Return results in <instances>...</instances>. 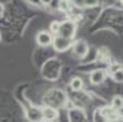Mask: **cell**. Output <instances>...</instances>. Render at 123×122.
I'll return each instance as SVG.
<instances>
[{
    "label": "cell",
    "mask_w": 123,
    "mask_h": 122,
    "mask_svg": "<svg viewBox=\"0 0 123 122\" xmlns=\"http://www.w3.org/2000/svg\"><path fill=\"white\" fill-rule=\"evenodd\" d=\"M75 33H76V23L72 19H67L60 23V31H58L57 36L71 41L75 37Z\"/></svg>",
    "instance_id": "cell-1"
},
{
    "label": "cell",
    "mask_w": 123,
    "mask_h": 122,
    "mask_svg": "<svg viewBox=\"0 0 123 122\" xmlns=\"http://www.w3.org/2000/svg\"><path fill=\"white\" fill-rule=\"evenodd\" d=\"M53 37L55 36L49 32V31H41V32H38V34L36 36V41H37V43L39 46L47 47L49 45H52Z\"/></svg>",
    "instance_id": "cell-2"
},
{
    "label": "cell",
    "mask_w": 123,
    "mask_h": 122,
    "mask_svg": "<svg viewBox=\"0 0 123 122\" xmlns=\"http://www.w3.org/2000/svg\"><path fill=\"white\" fill-rule=\"evenodd\" d=\"M52 46L56 51H60L63 52L66 50H69L72 46V42L70 39H66V38H62L60 36H55L53 37V42H52Z\"/></svg>",
    "instance_id": "cell-3"
},
{
    "label": "cell",
    "mask_w": 123,
    "mask_h": 122,
    "mask_svg": "<svg viewBox=\"0 0 123 122\" xmlns=\"http://www.w3.org/2000/svg\"><path fill=\"white\" fill-rule=\"evenodd\" d=\"M107 76H108V71L107 70L97 69V70H94L93 73H90L89 80H90V83H92L93 85H99V84H102L103 81L107 79Z\"/></svg>",
    "instance_id": "cell-4"
},
{
    "label": "cell",
    "mask_w": 123,
    "mask_h": 122,
    "mask_svg": "<svg viewBox=\"0 0 123 122\" xmlns=\"http://www.w3.org/2000/svg\"><path fill=\"white\" fill-rule=\"evenodd\" d=\"M72 51H74L75 56H77L79 58H83L86 56V53L89 51V46L85 41L80 39V41H76V42L72 45Z\"/></svg>",
    "instance_id": "cell-5"
},
{
    "label": "cell",
    "mask_w": 123,
    "mask_h": 122,
    "mask_svg": "<svg viewBox=\"0 0 123 122\" xmlns=\"http://www.w3.org/2000/svg\"><path fill=\"white\" fill-rule=\"evenodd\" d=\"M58 117V112L56 108H53V107H43L42 108V120L43 121H46V122H52L55 121Z\"/></svg>",
    "instance_id": "cell-6"
},
{
    "label": "cell",
    "mask_w": 123,
    "mask_h": 122,
    "mask_svg": "<svg viewBox=\"0 0 123 122\" xmlns=\"http://www.w3.org/2000/svg\"><path fill=\"white\" fill-rule=\"evenodd\" d=\"M84 87V81L81 78H79V76H76V78H72V80L70 81V88L74 90V92H79V90H81Z\"/></svg>",
    "instance_id": "cell-7"
},
{
    "label": "cell",
    "mask_w": 123,
    "mask_h": 122,
    "mask_svg": "<svg viewBox=\"0 0 123 122\" xmlns=\"http://www.w3.org/2000/svg\"><path fill=\"white\" fill-rule=\"evenodd\" d=\"M111 107L116 111H121L123 108V98L121 96H114L112 98V102H111Z\"/></svg>",
    "instance_id": "cell-8"
},
{
    "label": "cell",
    "mask_w": 123,
    "mask_h": 122,
    "mask_svg": "<svg viewBox=\"0 0 123 122\" xmlns=\"http://www.w3.org/2000/svg\"><path fill=\"white\" fill-rule=\"evenodd\" d=\"M112 79L117 83H123V67H121L119 70H117L112 74Z\"/></svg>",
    "instance_id": "cell-9"
},
{
    "label": "cell",
    "mask_w": 123,
    "mask_h": 122,
    "mask_svg": "<svg viewBox=\"0 0 123 122\" xmlns=\"http://www.w3.org/2000/svg\"><path fill=\"white\" fill-rule=\"evenodd\" d=\"M60 23L61 22H58V20H53L52 23L49 24V32H51L53 36L58 34V31H60Z\"/></svg>",
    "instance_id": "cell-10"
},
{
    "label": "cell",
    "mask_w": 123,
    "mask_h": 122,
    "mask_svg": "<svg viewBox=\"0 0 123 122\" xmlns=\"http://www.w3.org/2000/svg\"><path fill=\"white\" fill-rule=\"evenodd\" d=\"M72 8V4L70 1H60L58 3V9L63 13H67Z\"/></svg>",
    "instance_id": "cell-11"
},
{
    "label": "cell",
    "mask_w": 123,
    "mask_h": 122,
    "mask_svg": "<svg viewBox=\"0 0 123 122\" xmlns=\"http://www.w3.org/2000/svg\"><path fill=\"white\" fill-rule=\"evenodd\" d=\"M3 13H4V5H3L1 3H0V15H1Z\"/></svg>",
    "instance_id": "cell-12"
}]
</instances>
